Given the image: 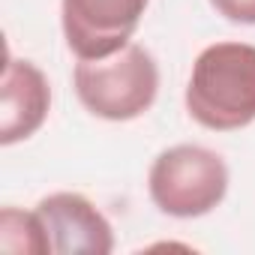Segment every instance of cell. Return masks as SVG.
Wrapping results in <instances>:
<instances>
[{
  "label": "cell",
  "instance_id": "6da1fadb",
  "mask_svg": "<svg viewBox=\"0 0 255 255\" xmlns=\"http://www.w3.org/2000/svg\"><path fill=\"white\" fill-rule=\"evenodd\" d=\"M186 111L198 126L213 132L249 126L255 120V45H207L189 72Z\"/></svg>",
  "mask_w": 255,
  "mask_h": 255
},
{
  "label": "cell",
  "instance_id": "7a4b0ae2",
  "mask_svg": "<svg viewBox=\"0 0 255 255\" xmlns=\"http://www.w3.org/2000/svg\"><path fill=\"white\" fill-rule=\"evenodd\" d=\"M78 102L102 120L126 123L141 117L159 93V66L144 45L129 42L111 57L78 60L72 72Z\"/></svg>",
  "mask_w": 255,
  "mask_h": 255
},
{
  "label": "cell",
  "instance_id": "3957f363",
  "mask_svg": "<svg viewBox=\"0 0 255 255\" xmlns=\"http://www.w3.org/2000/svg\"><path fill=\"white\" fill-rule=\"evenodd\" d=\"M228 180V165L216 150L201 144H174L153 159L147 192L165 216L198 219L222 204Z\"/></svg>",
  "mask_w": 255,
  "mask_h": 255
},
{
  "label": "cell",
  "instance_id": "277c9868",
  "mask_svg": "<svg viewBox=\"0 0 255 255\" xmlns=\"http://www.w3.org/2000/svg\"><path fill=\"white\" fill-rule=\"evenodd\" d=\"M150 0H63L60 24L78 60H102L129 45Z\"/></svg>",
  "mask_w": 255,
  "mask_h": 255
},
{
  "label": "cell",
  "instance_id": "5b68a950",
  "mask_svg": "<svg viewBox=\"0 0 255 255\" xmlns=\"http://www.w3.org/2000/svg\"><path fill=\"white\" fill-rule=\"evenodd\" d=\"M57 255H108L114 249L111 222L78 192H51L36 204Z\"/></svg>",
  "mask_w": 255,
  "mask_h": 255
},
{
  "label": "cell",
  "instance_id": "8992f818",
  "mask_svg": "<svg viewBox=\"0 0 255 255\" xmlns=\"http://www.w3.org/2000/svg\"><path fill=\"white\" fill-rule=\"evenodd\" d=\"M51 108V87L39 66L30 60L6 57L0 84V144L9 147L30 138L45 123Z\"/></svg>",
  "mask_w": 255,
  "mask_h": 255
},
{
  "label": "cell",
  "instance_id": "52a82bcc",
  "mask_svg": "<svg viewBox=\"0 0 255 255\" xmlns=\"http://www.w3.org/2000/svg\"><path fill=\"white\" fill-rule=\"evenodd\" d=\"M0 249L3 252H24V255H48L51 240L39 219V213H27L18 207L0 210Z\"/></svg>",
  "mask_w": 255,
  "mask_h": 255
},
{
  "label": "cell",
  "instance_id": "ba28073f",
  "mask_svg": "<svg viewBox=\"0 0 255 255\" xmlns=\"http://www.w3.org/2000/svg\"><path fill=\"white\" fill-rule=\"evenodd\" d=\"M210 6L234 24H255V0H210Z\"/></svg>",
  "mask_w": 255,
  "mask_h": 255
}]
</instances>
